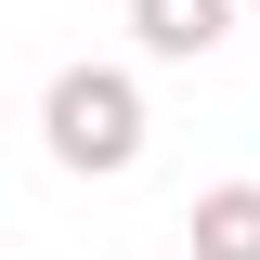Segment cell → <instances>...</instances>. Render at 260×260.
<instances>
[{
  "mask_svg": "<svg viewBox=\"0 0 260 260\" xmlns=\"http://www.w3.org/2000/svg\"><path fill=\"white\" fill-rule=\"evenodd\" d=\"M130 39H143L156 65H195V52L234 39V0H130Z\"/></svg>",
  "mask_w": 260,
  "mask_h": 260,
  "instance_id": "7a4b0ae2",
  "label": "cell"
},
{
  "mask_svg": "<svg viewBox=\"0 0 260 260\" xmlns=\"http://www.w3.org/2000/svg\"><path fill=\"white\" fill-rule=\"evenodd\" d=\"M234 13H260V0H234Z\"/></svg>",
  "mask_w": 260,
  "mask_h": 260,
  "instance_id": "277c9868",
  "label": "cell"
},
{
  "mask_svg": "<svg viewBox=\"0 0 260 260\" xmlns=\"http://www.w3.org/2000/svg\"><path fill=\"white\" fill-rule=\"evenodd\" d=\"M39 143H52V169H78V182H117V169L143 156V78H130V65H65L52 91H39Z\"/></svg>",
  "mask_w": 260,
  "mask_h": 260,
  "instance_id": "6da1fadb",
  "label": "cell"
},
{
  "mask_svg": "<svg viewBox=\"0 0 260 260\" xmlns=\"http://www.w3.org/2000/svg\"><path fill=\"white\" fill-rule=\"evenodd\" d=\"M182 234H195V260H260V182H208L182 208Z\"/></svg>",
  "mask_w": 260,
  "mask_h": 260,
  "instance_id": "3957f363",
  "label": "cell"
}]
</instances>
